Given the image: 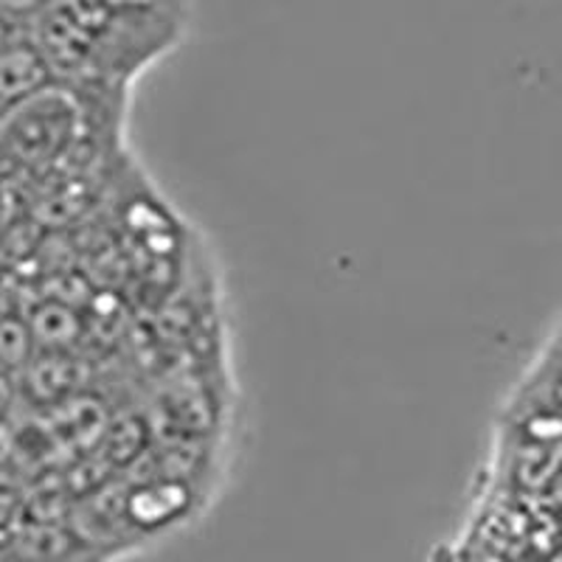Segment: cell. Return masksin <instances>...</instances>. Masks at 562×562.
Here are the masks:
<instances>
[{"mask_svg": "<svg viewBox=\"0 0 562 562\" xmlns=\"http://www.w3.org/2000/svg\"><path fill=\"white\" fill-rule=\"evenodd\" d=\"M57 82L26 32L0 45V115Z\"/></svg>", "mask_w": 562, "mask_h": 562, "instance_id": "7a4b0ae2", "label": "cell"}, {"mask_svg": "<svg viewBox=\"0 0 562 562\" xmlns=\"http://www.w3.org/2000/svg\"><path fill=\"white\" fill-rule=\"evenodd\" d=\"M57 0H0V18H7L12 26L26 32L34 20L54 7Z\"/></svg>", "mask_w": 562, "mask_h": 562, "instance_id": "8992f818", "label": "cell"}, {"mask_svg": "<svg viewBox=\"0 0 562 562\" xmlns=\"http://www.w3.org/2000/svg\"><path fill=\"white\" fill-rule=\"evenodd\" d=\"M14 403V383H12V374L9 371L0 369V419L7 416V411L12 408Z\"/></svg>", "mask_w": 562, "mask_h": 562, "instance_id": "52a82bcc", "label": "cell"}, {"mask_svg": "<svg viewBox=\"0 0 562 562\" xmlns=\"http://www.w3.org/2000/svg\"><path fill=\"white\" fill-rule=\"evenodd\" d=\"M18 34H23V32H20L18 26H12L7 18H0V45H7L9 40L18 37Z\"/></svg>", "mask_w": 562, "mask_h": 562, "instance_id": "ba28073f", "label": "cell"}, {"mask_svg": "<svg viewBox=\"0 0 562 562\" xmlns=\"http://www.w3.org/2000/svg\"><path fill=\"white\" fill-rule=\"evenodd\" d=\"M0 217H3V209H0Z\"/></svg>", "mask_w": 562, "mask_h": 562, "instance_id": "30bf717a", "label": "cell"}, {"mask_svg": "<svg viewBox=\"0 0 562 562\" xmlns=\"http://www.w3.org/2000/svg\"><path fill=\"white\" fill-rule=\"evenodd\" d=\"M110 3H172V0H110Z\"/></svg>", "mask_w": 562, "mask_h": 562, "instance_id": "9c48e42d", "label": "cell"}, {"mask_svg": "<svg viewBox=\"0 0 562 562\" xmlns=\"http://www.w3.org/2000/svg\"><path fill=\"white\" fill-rule=\"evenodd\" d=\"M29 326H32V338L37 349L48 351H70L74 340H79L82 333V321L70 310L65 301H43L32 313L26 315Z\"/></svg>", "mask_w": 562, "mask_h": 562, "instance_id": "277c9868", "label": "cell"}, {"mask_svg": "<svg viewBox=\"0 0 562 562\" xmlns=\"http://www.w3.org/2000/svg\"><path fill=\"white\" fill-rule=\"evenodd\" d=\"M77 385V363L68 351L37 349L23 371H20V391L32 405H54L65 403Z\"/></svg>", "mask_w": 562, "mask_h": 562, "instance_id": "3957f363", "label": "cell"}, {"mask_svg": "<svg viewBox=\"0 0 562 562\" xmlns=\"http://www.w3.org/2000/svg\"><path fill=\"white\" fill-rule=\"evenodd\" d=\"M82 133L77 88L52 82L32 99L0 115V158L40 169L68 153Z\"/></svg>", "mask_w": 562, "mask_h": 562, "instance_id": "6da1fadb", "label": "cell"}, {"mask_svg": "<svg viewBox=\"0 0 562 562\" xmlns=\"http://www.w3.org/2000/svg\"><path fill=\"white\" fill-rule=\"evenodd\" d=\"M34 351H37V346H34L29 321L18 313L0 315V369L9 371V374L23 371Z\"/></svg>", "mask_w": 562, "mask_h": 562, "instance_id": "5b68a950", "label": "cell"}]
</instances>
